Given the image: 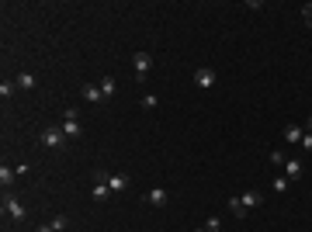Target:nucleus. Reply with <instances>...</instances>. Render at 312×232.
<instances>
[{
    "mask_svg": "<svg viewBox=\"0 0 312 232\" xmlns=\"http://www.w3.org/2000/svg\"><path fill=\"white\" fill-rule=\"evenodd\" d=\"M63 139H66V135H63V125H45V128L38 132V142H42L45 149H59Z\"/></svg>",
    "mask_w": 312,
    "mask_h": 232,
    "instance_id": "nucleus-1",
    "label": "nucleus"
},
{
    "mask_svg": "<svg viewBox=\"0 0 312 232\" xmlns=\"http://www.w3.org/2000/svg\"><path fill=\"white\" fill-rule=\"evenodd\" d=\"M132 66H136V80L143 83V80L150 77V70H153V56L150 52H136L132 56Z\"/></svg>",
    "mask_w": 312,
    "mask_h": 232,
    "instance_id": "nucleus-2",
    "label": "nucleus"
},
{
    "mask_svg": "<svg viewBox=\"0 0 312 232\" xmlns=\"http://www.w3.org/2000/svg\"><path fill=\"white\" fill-rule=\"evenodd\" d=\"M3 215H7L10 222H24V205H21L17 198H10V194H3Z\"/></svg>",
    "mask_w": 312,
    "mask_h": 232,
    "instance_id": "nucleus-3",
    "label": "nucleus"
},
{
    "mask_svg": "<svg viewBox=\"0 0 312 232\" xmlns=\"http://www.w3.org/2000/svg\"><path fill=\"white\" fill-rule=\"evenodd\" d=\"M111 198V187H108V173L97 170L94 173V201H108Z\"/></svg>",
    "mask_w": 312,
    "mask_h": 232,
    "instance_id": "nucleus-4",
    "label": "nucleus"
},
{
    "mask_svg": "<svg viewBox=\"0 0 312 232\" xmlns=\"http://www.w3.org/2000/svg\"><path fill=\"white\" fill-rule=\"evenodd\" d=\"M194 83H198L201 90H212V87H215V70H212V66H198V70H194Z\"/></svg>",
    "mask_w": 312,
    "mask_h": 232,
    "instance_id": "nucleus-5",
    "label": "nucleus"
},
{
    "mask_svg": "<svg viewBox=\"0 0 312 232\" xmlns=\"http://www.w3.org/2000/svg\"><path fill=\"white\" fill-rule=\"evenodd\" d=\"M166 201H170V191H166V187H153V191L146 194V205H153V208H163Z\"/></svg>",
    "mask_w": 312,
    "mask_h": 232,
    "instance_id": "nucleus-6",
    "label": "nucleus"
},
{
    "mask_svg": "<svg viewBox=\"0 0 312 232\" xmlns=\"http://www.w3.org/2000/svg\"><path fill=\"white\" fill-rule=\"evenodd\" d=\"M239 205H243V212H250V208H260L264 198H260V191H243L239 194Z\"/></svg>",
    "mask_w": 312,
    "mask_h": 232,
    "instance_id": "nucleus-7",
    "label": "nucleus"
},
{
    "mask_svg": "<svg viewBox=\"0 0 312 232\" xmlns=\"http://www.w3.org/2000/svg\"><path fill=\"white\" fill-rule=\"evenodd\" d=\"M80 97H83L87 104H101V101H104V94H101V87H94V83H83V90H80Z\"/></svg>",
    "mask_w": 312,
    "mask_h": 232,
    "instance_id": "nucleus-8",
    "label": "nucleus"
},
{
    "mask_svg": "<svg viewBox=\"0 0 312 232\" xmlns=\"http://www.w3.org/2000/svg\"><path fill=\"white\" fill-rule=\"evenodd\" d=\"M108 187H111V194H122L129 187V177L125 173H108Z\"/></svg>",
    "mask_w": 312,
    "mask_h": 232,
    "instance_id": "nucleus-9",
    "label": "nucleus"
},
{
    "mask_svg": "<svg viewBox=\"0 0 312 232\" xmlns=\"http://www.w3.org/2000/svg\"><path fill=\"white\" fill-rule=\"evenodd\" d=\"M285 139H288L292 146H302V139H306V132H302V125H288V128H285Z\"/></svg>",
    "mask_w": 312,
    "mask_h": 232,
    "instance_id": "nucleus-10",
    "label": "nucleus"
},
{
    "mask_svg": "<svg viewBox=\"0 0 312 232\" xmlns=\"http://www.w3.org/2000/svg\"><path fill=\"white\" fill-rule=\"evenodd\" d=\"M285 177L288 180H299L302 177V159H285Z\"/></svg>",
    "mask_w": 312,
    "mask_h": 232,
    "instance_id": "nucleus-11",
    "label": "nucleus"
},
{
    "mask_svg": "<svg viewBox=\"0 0 312 232\" xmlns=\"http://www.w3.org/2000/svg\"><path fill=\"white\" fill-rule=\"evenodd\" d=\"M63 135H66V139H80V121L77 118H63Z\"/></svg>",
    "mask_w": 312,
    "mask_h": 232,
    "instance_id": "nucleus-12",
    "label": "nucleus"
},
{
    "mask_svg": "<svg viewBox=\"0 0 312 232\" xmlns=\"http://www.w3.org/2000/svg\"><path fill=\"white\" fill-rule=\"evenodd\" d=\"M14 173H17V170H10L7 163H0V187H3V191L14 184Z\"/></svg>",
    "mask_w": 312,
    "mask_h": 232,
    "instance_id": "nucleus-13",
    "label": "nucleus"
},
{
    "mask_svg": "<svg viewBox=\"0 0 312 232\" xmlns=\"http://www.w3.org/2000/svg\"><path fill=\"white\" fill-rule=\"evenodd\" d=\"M97 87H101V94H104V97H111V94L118 90V83H115V77H101V83H97Z\"/></svg>",
    "mask_w": 312,
    "mask_h": 232,
    "instance_id": "nucleus-14",
    "label": "nucleus"
},
{
    "mask_svg": "<svg viewBox=\"0 0 312 232\" xmlns=\"http://www.w3.org/2000/svg\"><path fill=\"white\" fill-rule=\"evenodd\" d=\"M14 83H17L21 90H31V87H35V77H31V73H21V77L14 80Z\"/></svg>",
    "mask_w": 312,
    "mask_h": 232,
    "instance_id": "nucleus-15",
    "label": "nucleus"
},
{
    "mask_svg": "<svg viewBox=\"0 0 312 232\" xmlns=\"http://www.w3.org/2000/svg\"><path fill=\"white\" fill-rule=\"evenodd\" d=\"M52 229H56V232L70 229V219H66V215H56V219H52Z\"/></svg>",
    "mask_w": 312,
    "mask_h": 232,
    "instance_id": "nucleus-16",
    "label": "nucleus"
},
{
    "mask_svg": "<svg viewBox=\"0 0 312 232\" xmlns=\"http://www.w3.org/2000/svg\"><path fill=\"white\" fill-rule=\"evenodd\" d=\"M229 212H233L236 219H243L246 212H243V205H239V198H229Z\"/></svg>",
    "mask_w": 312,
    "mask_h": 232,
    "instance_id": "nucleus-17",
    "label": "nucleus"
},
{
    "mask_svg": "<svg viewBox=\"0 0 312 232\" xmlns=\"http://www.w3.org/2000/svg\"><path fill=\"white\" fill-rule=\"evenodd\" d=\"M14 87H17V83H10V80H3V83H0V97H3V101H7V97H10V94H14Z\"/></svg>",
    "mask_w": 312,
    "mask_h": 232,
    "instance_id": "nucleus-18",
    "label": "nucleus"
},
{
    "mask_svg": "<svg viewBox=\"0 0 312 232\" xmlns=\"http://www.w3.org/2000/svg\"><path fill=\"white\" fill-rule=\"evenodd\" d=\"M288 187H292V180H288V177H278V180H274V191H278V194H285Z\"/></svg>",
    "mask_w": 312,
    "mask_h": 232,
    "instance_id": "nucleus-19",
    "label": "nucleus"
},
{
    "mask_svg": "<svg viewBox=\"0 0 312 232\" xmlns=\"http://www.w3.org/2000/svg\"><path fill=\"white\" fill-rule=\"evenodd\" d=\"M205 229H208V232H219V229H222V219H219V215H212V219L205 222Z\"/></svg>",
    "mask_w": 312,
    "mask_h": 232,
    "instance_id": "nucleus-20",
    "label": "nucleus"
},
{
    "mask_svg": "<svg viewBox=\"0 0 312 232\" xmlns=\"http://www.w3.org/2000/svg\"><path fill=\"white\" fill-rule=\"evenodd\" d=\"M143 108H146V111H153V108H156V97H153V94H143Z\"/></svg>",
    "mask_w": 312,
    "mask_h": 232,
    "instance_id": "nucleus-21",
    "label": "nucleus"
},
{
    "mask_svg": "<svg viewBox=\"0 0 312 232\" xmlns=\"http://www.w3.org/2000/svg\"><path fill=\"white\" fill-rule=\"evenodd\" d=\"M302 21H306V24H312V3H306V7H302Z\"/></svg>",
    "mask_w": 312,
    "mask_h": 232,
    "instance_id": "nucleus-22",
    "label": "nucleus"
},
{
    "mask_svg": "<svg viewBox=\"0 0 312 232\" xmlns=\"http://www.w3.org/2000/svg\"><path fill=\"white\" fill-rule=\"evenodd\" d=\"M302 149H312V132H306V139H302Z\"/></svg>",
    "mask_w": 312,
    "mask_h": 232,
    "instance_id": "nucleus-23",
    "label": "nucleus"
},
{
    "mask_svg": "<svg viewBox=\"0 0 312 232\" xmlns=\"http://www.w3.org/2000/svg\"><path fill=\"white\" fill-rule=\"evenodd\" d=\"M35 232H56V229H52V222H45V226H38Z\"/></svg>",
    "mask_w": 312,
    "mask_h": 232,
    "instance_id": "nucleus-24",
    "label": "nucleus"
},
{
    "mask_svg": "<svg viewBox=\"0 0 312 232\" xmlns=\"http://www.w3.org/2000/svg\"><path fill=\"white\" fill-rule=\"evenodd\" d=\"M306 128H309V132H312V118H309V121H306Z\"/></svg>",
    "mask_w": 312,
    "mask_h": 232,
    "instance_id": "nucleus-25",
    "label": "nucleus"
},
{
    "mask_svg": "<svg viewBox=\"0 0 312 232\" xmlns=\"http://www.w3.org/2000/svg\"><path fill=\"white\" fill-rule=\"evenodd\" d=\"M198 232H208V229H198Z\"/></svg>",
    "mask_w": 312,
    "mask_h": 232,
    "instance_id": "nucleus-26",
    "label": "nucleus"
}]
</instances>
